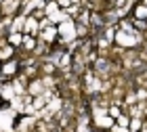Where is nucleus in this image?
Wrapping results in <instances>:
<instances>
[{
    "label": "nucleus",
    "mask_w": 147,
    "mask_h": 132,
    "mask_svg": "<svg viewBox=\"0 0 147 132\" xmlns=\"http://www.w3.org/2000/svg\"><path fill=\"white\" fill-rule=\"evenodd\" d=\"M116 42L120 48H135V46H139L143 42V34L141 31H137V34H128V31H124V29H120L118 27V34H116Z\"/></svg>",
    "instance_id": "1"
},
{
    "label": "nucleus",
    "mask_w": 147,
    "mask_h": 132,
    "mask_svg": "<svg viewBox=\"0 0 147 132\" xmlns=\"http://www.w3.org/2000/svg\"><path fill=\"white\" fill-rule=\"evenodd\" d=\"M111 132H130V128H124V126H118V124H113Z\"/></svg>",
    "instance_id": "11"
},
{
    "label": "nucleus",
    "mask_w": 147,
    "mask_h": 132,
    "mask_svg": "<svg viewBox=\"0 0 147 132\" xmlns=\"http://www.w3.org/2000/svg\"><path fill=\"white\" fill-rule=\"evenodd\" d=\"M28 92H30L32 96H42L44 92H46V86H44L42 78H34V80H30V84H28Z\"/></svg>",
    "instance_id": "4"
},
{
    "label": "nucleus",
    "mask_w": 147,
    "mask_h": 132,
    "mask_svg": "<svg viewBox=\"0 0 147 132\" xmlns=\"http://www.w3.org/2000/svg\"><path fill=\"white\" fill-rule=\"evenodd\" d=\"M116 124H118V126H124V128H128V126H130V117L126 115V113H122V115H120L118 120H116Z\"/></svg>",
    "instance_id": "10"
},
{
    "label": "nucleus",
    "mask_w": 147,
    "mask_h": 132,
    "mask_svg": "<svg viewBox=\"0 0 147 132\" xmlns=\"http://www.w3.org/2000/svg\"><path fill=\"white\" fill-rule=\"evenodd\" d=\"M143 4H145V6H147V0H143Z\"/></svg>",
    "instance_id": "12"
},
{
    "label": "nucleus",
    "mask_w": 147,
    "mask_h": 132,
    "mask_svg": "<svg viewBox=\"0 0 147 132\" xmlns=\"http://www.w3.org/2000/svg\"><path fill=\"white\" fill-rule=\"evenodd\" d=\"M19 71H21L19 59H11V61H6V63H0V76L6 78V80H13L15 76H19Z\"/></svg>",
    "instance_id": "2"
},
{
    "label": "nucleus",
    "mask_w": 147,
    "mask_h": 132,
    "mask_svg": "<svg viewBox=\"0 0 147 132\" xmlns=\"http://www.w3.org/2000/svg\"><path fill=\"white\" fill-rule=\"evenodd\" d=\"M132 15H135V19L147 21V6H145V4H137L135 9H132Z\"/></svg>",
    "instance_id": "8"
},
{
    "label": "nucleus",
    "mask_w": 147,
    "mask_h": 132,
    "mask_svg": "<svg viewBox=\"0 0 147 132\" xmlns=\"http://www.w3.org/2000/svg\"><path fill=\"white\" fill-rule=\"evenodd\" d=\"M92 124H95L97 130H111L113 124H116V120H113L111 115H103V117H99V120H95Z\"/></svg>",
    "instance_id": "5"
},
{
    "label": "nucleus",
    "mask_w": 147,
    "mask_h": 132,
    "mask_svg": "<svg viewBox=\"0 0 147 132\" xmlns=\"http://www.w3.org/2000/svg\"><path fill=\"white\" fill-rule=\"evenodd\" d=\"M44 11H46V17H51V15H55V13H59V11H61V6H59V2H57V0H51V2H46Z\"/></svg>",
    "instance_id": "9"
},
{
    "label": "nucleus",
    "mask_w": 147,
    "mask_h": 132,
    "mask_svg": "<svg viewBox=\"0 0 147 132\" xmlns=\"http://www.w3.org/2000/svg\"><path fill=\"white\" fill-rule=\"evenodd\" d=\"M15 46H11V44H2L0 46V63H6V61H11V59H15Z\"/></svg>",
    "instance_id": "6"
},
{
    "label": "nucleus",
    "mask_w": 147,
    "mask_h": 132,
    "mask_svg": "<svg viewBox=\"0 0 147 132\" xmlns=\"http://www.w3.org/2000/svg\"><path fill=\"white\" fill-rule=\"evenodd\" d=\"M38 40H42V42H46V44H57V40H59V27L57 25H49L46 29H42L38 34Z\"/></svg>",
    "instance_id": "3"
},
{
    "label": "nucleus",
    "mask_w": 147,
    "mask_h": 132,
    "mask_svg": "<svg viewBox=\"0 0 147 132\" xmlns=\"http://www.w3.org/2000/svg\"><path fill=\"white\" fill-rule=\"evenodd\" d=\"M23 38H25V34H9V36H6V40H9L11 46H15V48H21Z\"/></svg>",
    "instance_id": "7"
}]
</instances>
